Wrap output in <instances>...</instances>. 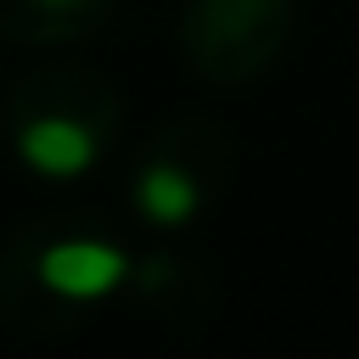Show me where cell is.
I'll list each match as a JSON object with an SVG mask.
<instances>
[{
	"label": "cell",
	"mask_w": 359,
	"mask_h": 359,
	"mask_svg": "<svg viewBox=\"0 0 359 359\" xmlns=\"http://www.w3.org/2000/svg\"><path fill=\"white\" fill-rule=\"evenodd\" d=\"M140 208H146L157 224H180V219L196 208V185H191L180 168H146V180H140Z\"/></svg>",
	"instance_id": "3957f363"
},
{
	"label": "cell",
	"mask_w": 359,
	"mask_h": 359,
	"mask_svg": "<svg viewBox=\"0 0 359 359\" xmlns=\"http://www.w3.org/2000/svg\"><path fill=\"white\" fill-rule=\"evenodd\" d=\"M17 151H22L28 168L67 180V174H84L95 163V135L84 123H73V118H39V123H28L17 135Z\"/></svg>",
	"instance_id": "7a4b0ae2"
},
{
	"label": "cell",
	"mask_w": 359,
	"mask_h": 359,
	"mask_svg": "<svg viewBox=\"0 0 359 359\" xmlns=\"http://www.w3.org/2000/svg\"><path fill=\"white\" fill-rule=\"evenodd\" d=\"M45 6H67V0H45Z\"/></svg>",
	"instance_id": "277c9868"
},
{
	"label": "cell",
	"mask_w": 359,
	"mask_h": 359,
	"mask_svg": "<svg viewBox=\"0 0 359 359\" xmlns=\"http://www.w3.org/2000/svg\"><path fill=\"white\" fill-rule=\"evenodd\" d=\"M39 280L62 297H101L107 286L123 280V252L101 241H62L39 258Z\"/></svg>",
	"instance_id": "6da1fadb"
}]
</instances>
